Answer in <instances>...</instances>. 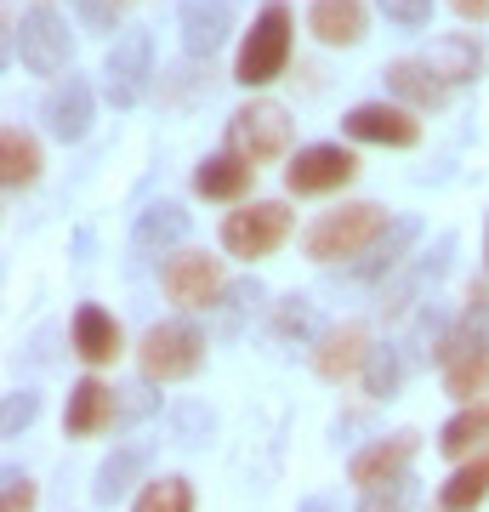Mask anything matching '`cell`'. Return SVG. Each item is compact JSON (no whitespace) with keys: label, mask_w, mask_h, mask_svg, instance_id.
Segmentation results:
<instances>
[{"label":"cell","mask_w":489,"mask_h":512,"mask_svg":"<svg viewBox=\"0 0 489 512\" xmlns=\"http://www.w3.org/2000/svg\"><path fill=\"white\" fill-rule=\"evenodd\" d=\"M160 291L182 313H200V308L211 313L228 291V279H222V262L211 251H171L160 262Z\"/></svg>","instance_id":"6"},{"label":"cell","mask_w":489,"mask_h":512,"mask_svg":"<svg viewBox=\"0 0 489 512\" xmlns=\"http://www.w3.org/2000/svg\"><path fill=\"white\" fill-rule=\"evenodd\" d=\"M69 348H74V359H80V365L103 370V365H114V359L126 353V330H120V319H114L109 308L80 302V308H74V319H69Z\"/></svg>","instance_id":"13"},{"label":"cell","mask_w":489,"mask_h":512,"mask_svg":"<svg viewBox=\"0 0 489 512\" xmlns=\"http://www.w3.org/2000/svg\"><path fill=\"white\" fill-rule=\"evenodd\" d=\"M364 359H370V330L359 319H342V325H330L319 342H313V376L319 382H347V376H359Z\"/></svg>","instance_id":"16"},{"label":"cell","mask_w":489,"mask_h":512,"mask_svg":"<svg viewBox=\"0 0 489 512\" xmlns=\"http://www.w3.org/2000/svg\"><path fill=\"white\" fill-rule=\"evenodd\" d=\"M40 501V484L18 467H6V484H0V512H35Z\"/></svg>","instance_id":"35"},{"label":"cell","mask_w":489,"mask_h":512,"mask_svg":"<svg viewBox=\"0 0 489 512\" xmlns=\"http://www.w3.org/2000/svg\"><path fill=\"white\" fill-rule=\"evenodd\" d=\"M40 416V393L35 387H12L6 393V410H0V439H23Z\"/></svg>","instance_id":"33"},{"label":"cell","mask_w":489,"mask_h":512,"mask_svg":"<svg viewBox=\"0 0 489 512\" xmlns=\"http://www.w3.org/2000/svg\"><path fill=\"white\" fill-rule=\"evenodd\" d=\"M205 365V330L194 319H160V325L143 330V342H137V370H143V382H188V376H200Z\"/></svg>","instance_id":"4"},{"label":"cell","mask_w":489,"mask_h":512,"mask_svg":"<svg viewBox=\"0 0 489 512\" xmlns=\"http://www.w3.org/2000/svg\"><path fill=\"white\" fill-rule=\"evenodd\" d=\"M256 183V165H245L239 154H205L200 165H194V194L200 200H217V205H239L245 194H251Z\"/></svg>","instance_id":"21"},{"label":"cell","mask_w":489,"mask_h":512,"mask_svg":"<svg viewBox=\"0 0 489 512\" xmlns=\"http://www.w3.org/2000/svg\"><path fill=\"white\" fill-rule=\"evenodd\" d=\"M302 512H336V507H330L325 495H308V501H302Z\"/></svg>","instance_id":"41"},{"label":"cell","mask_w":489,"mask_h":512,"mask_svg":"<svg viewBox=\"0 0 489 512\" xmlns=\"http://www.w3.org/2000/svg\"><path fill=\"white\" fill-rule=\"evenodd\" d=\"M0 183H6V194H23L40 183V143L23 126L0 131Z\"/></svg>","instance_id":"27"},{"label":"cell","mask_w":489,"mask_h":512,"mask_svg":"<svg viewBox=\"0 0 489 512\" xmlns=\"http://www.w3.org/2000/svg\"><path fill=\"white\" fill-rule=\"evenodd\" d=\"M404 501H410V484H387V490H370L364 495V507L359 512H404Z\"/></svg>","instance_id":"37"},{"label":"cell","mask_w":489,"mask_h":512,"mask_svg":"<svg viewBox=\"0 0 489 512\" xmlns=\"http://www.w3.org/2000/svg\"><path fill=\"white\" fill-rule=\"evenodd\" d=\"M461 319L478 325V330H489V285H478V279L467 285V308H461Z\"/></svg>","instance_id":"39"},{"label":"cell","mask_w":489,"mask_h":512,"mask_svg":"<svg viewBox=\"0 0 489 512\" xmlns=\"http://www.w3.org/2000/svg\"><path fill=\"white\" fill-rule=\"evenodd\" d=\"M148 80H154V40H148V29H126L109 46V57H103V97H109V109H137L148 97Z\"/></svg>","instance_id":"9"},{"label":"cell","mask_w":489,"mask_h":512,"mask_svg":"<svg viewBox=\"0 0 489 512\" xmlns=\"http://www.w3.org/2000/svg\"><path fill=\"white\" fill-rule=\"evenodd\" d=\"M359 177V160H353V148L342 143H308L296 148L285 165V188L290 194H336Z\"/></svg>","instance_id":"11"},{"label":"cell","mask_w":489,"mask_h":512,"mask_svg":"<svg viewBox=\"0 0 489 512\" xmlns=\"http://www.w3.org/2000/svg\"><path fill=\"white\" fill-rule=\"evenodd\" d=\"M421 63H427V69H433L438 80L455 92V86H467V80L484 74V46H478L472 35H438L433 46L421 52Z\"/></svg>","instance_id":"24"},{"label":"cell","mask_w":489,"mask_h":512,"mask_svg":"<svg viewBox=\"0 0 489 512\" xmlns=\"http://www.w3.org/2000/svg\"><path fill=\"white\" fill-rule=\"evenodd\" d=\"M188 228H194V217L182 211L177 200H154L137 211V222H131V251L137 256H171L188 239Z\"/></svg>","instance_id":"20"},{"label":"cell","mask_w":489,"mask_h":512,"mask_svg":"<svg viewBox=\"0 0 489 512\" xmlns=\"http://www.w3.org/2000/svg\"><path fill=\"white\" fill-rule=\"evenodd\" d=\"M308 29L319 46H359L370 35V6L364 0H313Z\"/></svg>","instance_id":"22"},{"label":"cell","mask_w":489,"mask_h":512,"mask_svg":"<svg viewBox=\"0 0 489 512\" xmlns=\"http://www.w3.org/2000/svg\"><path fill=\"white\" fill-rule=\"evenodd\" d=\"M381 80H387L393 103H404V109H444V103H450V86H444L421 57H399V63H387Z\"/></svg>","instance_id":"23"},{"label":"cell","mask_w":489,"mask_h":512,"mask_svg":"<svg viewBox=\"0 0 489 512\" xmlns=\"http://www.w3.org/2000/svg\"><path fill=\"white\" fill-rule=\"evenodd\" d=\"M290 148V114L285 103L251 97L245 109L228 114V154H239L245 165H268Z\"/></svg>","instance_id":"7"},{"label":"cell","mask_w":489,"mask_h":512,"mask_svg":"<svg viewBox=\"0 0 489 512\" xmlns=\"http://www.w3.org/2000/svg\"><path fill=\"white\" fill-rule=\"evenodd\" d=\"M438 376H444V393L455 404H478L489 393V330L455 319L450 336L438 342Z\"/></svg>","instance_id":"5"},{"label":"cell","mask_w":489,"mask_h":512,"mask_svg":"<svg viewBox=\"0 0 489 512\" xmlns=\"http://www.w3.org/2000/svg\"><path fill=\"white\" fill-rule=\"evenodd\" d=\"M404 370H410V353H404V348H393V342H381V348H370V359H364V370H359L364 399H370V404L399 399Z\"/></svg>","instance_id":"28"},{"label":"cell","mask_w":489,"mask_h":512,"mask_svg":"<svg viewBox=\"0 0 489 512\" xmlns=\"http://www.w3.org/2000/svg\"><path fill=\"white\" fill-rule=\"evenodd\" d=\"M273 336L279 342H319L325 336V325H319V302L302 291H290L273 302Z\"/></svg>","instance_id":"29"},{"label":"cell","mask_w":489,"mask_h":512,"mask_svg":"<svg viewBox=\"0 0 489 512\" xmlns=\"http://www.w3.org/2000/svg\"><path fill=\"white\" fill-rule=\"evenodd\" d=\"M131 512H194V484L182 473L148 478L143 490H137V501H131Z\"/></svg>","instance_id":"30"},{"label":"cell","mask_w":489,"mask_h":512,"mask_svg":"<svg viewBox=\"0 0 489 512\" xmlns=\"http://www.w3.org/2000/svg\"><path fill=\"white\" fill-rule=\"evenodd\" d=\"M484 256H489V234H484Z\"/></svg>","instance_id":"42"},{"label":"cell","mask_w":489,"mask_h":512,"mask_svg":"<svg viewBox=\"0 0 489 512\" xmlns=\"http://www.w3.org/2000/svg\"><path fill=\"white\" fill-rule=\"evenodd\" d=\"M262 279H239V285H228V291H222V302H217V313H222V330H228V336H234L239 325H245V319H251L256 308H262Z\"/></svg>","instance_id":"31"},{"label":"cell","mask_w":489,"mask_h":512,"mask_svg":"<svg viewBox=\"0 0 489 512\" xmlns=\"http://www.w3.org/2000/svg\"><path fill=\"white\" fill-rule=\"evenodd\" d=\"M376 6L393 29H421V23L433 18V0H376Z\"/></svg>","instance_id":"36"},{"label":"cell","mask_w":489,"mask_h":512,"mask_svg":"<svg viewBox=\"0 0 489 512\" xmlns=\"http://www.w3.org/2000/svg\"><path fill=\"white\" fill-rule=\"evenodd\" d=\"M387 211H381L376 200H353V205H336V211H325V217L308 228V239H302V251L313 256V262H359L370 245H376L381 234H387Z\"/></svg>","instance_id":"2"},{"label":"cell","mask_w":489,"mask_h":512,"mask_svg":"<svg viewBox=\"0 0 489 512\" xmlns=\"http://www.w3.org/2000/svg\"><path fill=\"white\" fill-rule=\"evenodd\" d=\"M86 35H114L120 29V0H69Z\"/></svg>","instance_id":"34"},{"label":"cell","mask_w":489,"mask_h":512,"mask_svg":"<svg viewBox=\"0 0 489 512\" xmlns=\"http://www.w3.org/2000/svg\"><path fill=\"white\" fill-rule=\"evenodd\" d=\"M342 131L353 143H381V148H416L421 143V120L404 103H359L342 114Z\"/></svg>","instance_id":"12"},{"label":"cell","mask_w":489,"mask_h":512,"mask_svg":"<svg viewBox=\"0 0 489 512\" xmlns=\"http://www.w3.org/2000/svg\"><path fill=\"white\" fill-rule=\"evenodd\" d=\"M211 433H217V416H211L205 404H177V410H171V439H177L182 450L211 444Z\"/></svg>","instance_id":"32"},{"label":"cell","mask_w":489,"mask_h":512,"mask_svg":"<svg viewBox=\"0 0 489 512\" xmlns=\"http://www.w3.org/2000/svg\"><path fill=\"white\" fill-rule=\"evenodd\" d=\"M40 6H46V0H40Z\"/></svg>","instance_id":"43"},{"label":"cell","mask_w":489,"mask_h":512,"mask_svg":"<svg viewBox=\"0 0 489 512\" xmlns=\"http://www.w3.org/2000/svg\"><path fill=\"white\" fill-rule=\"evenodd\" d=\"M416 239H421V222L416 217H393V222H387V234H381L359 262H347V274L359 279V285H387V279L404 268V256L416 251Z\"/></svg>","instance_id":"18"},{"label":"cell","mask_w":489,"mask_h":512,"mask_svg":"<svg viewBox=\"0 0 489 512\" xmlns=\"http://www.w3.org/2000/svg\"><path fill=\"white\" fill-rule=\"evenodd\" d=\"M148 461H154V444H143V439L114 444L109 456L97 461V473H91V501L114 507L120 495H131V484H148Z\"/></svg>","instance_id":"17"},{"label":"cell","mask_w":489,"mask_h":512,"mask_svg":"<svg viewBox=\"0 0 489 512\" xmlns=\"http://www.w3.org/2000/svg\"><path fill=\"white\" fill-rule=\"evenodd\" d=\"M438 450H444V456H455V461H467V456H478V450H489V399L461 404V410L438 427Z\"/></svg>","instance_id":"25"},{"label":"cell","mask_w":489,"mask_h":512,"mask_svg":"<svg viewBox=\"0 0 489 512\" xmlns=\"http://www.w3.org/2000/svg\"><path fill=\"white\" fill-rule=\"evenodd\" d=\"M290 46H296V18H290L285 0H268L262 12L251 18L245 40H239V57H234V80L245 92H262L273 86L290 63Z\"/></svg>","instance_id":"1"},{"label":"cell","mask_w":489,"mask_h":512,"mask_svg":"<svg viewBox=\"0 0 489 512\" xmlns=\"http://www.w3.org/2000/svg\"><path fill=\"white\" fill-rule=\"evenodd\" d=\"M91 114H97V97H91V86L80 80V74L52 80V92H46V103H40V120H46V131H52L57 143H80V137L91 131Z\"/></svg>","instance_id":"15"},{"label":"cell","mask_w":489,"mask_h":512,"mask_svg":"<svg viewBox=\"0 0 489 512\" xmlns=\"http://www.w3.org/2000/svg\"><path fill=\"white\" fill-rule=\"evenodd\" d=\"M177 29H182V52L194 63H205V57L222 52V40L234 29V6L228 0H182Z\"/></svg>","instance_id":"19"},{"label":"cell","mask_w":489,"mask_h":512,"mask_svg":"<svg viewBox=\"0 0 489 512\" xmlns=\"http://www.w3.org/2000/svg\"><path fill=\"white\" fill-rule=\"evenodd\" d=\"M154 416V393L148 387H120V421H143Z\"/></svg>","instance_id":"38"},{"label":"cell","mask_w":489,"mask_h":512,"mask_svg":"<svg viewBox=\"0 0 489 512\" xmlns=\"http://www.w3.org/2000/svg\"><path fill=\"white\" fill-rule=\"evenodd\" d=\"M421 450V433L416 427H399V433H381V439H370L364 450H353V461H347V484L353 490H387V484H399L404 473H410V461H416Z\"/></svg>","instance_id":"10"},{"label":"cell","mask_w":489,"mask_h":512,"mask_svg":"<svg viewBox=\"0 0 489 512\" xmlns=\"http://www.w3.org/2000/svg\"><path fill=\"white\" fill-rule=\"evenodd\" d=\"M285 239H290L285 200H251V205H239V211H228V217H222V251L245 256V262L273 256Z\"/></svg>","instance_id":"8"},{"label":"cell","mask_w":489,"mask_h":512,"mask_svg":"<svg viewBox=\"0 0 489 512\" xmlns=\"http://www.w3.org/2000/svg\"><path fill=\"white\" fill-rule=\"evenodd\" d=\"M6 57H23L29 74L63 80V69L74 63V35L52 6H29L23 18H6Z\"/></svg>","instance_id":"3"},{"label":"cell","mask_w":489,"mask_h":512,"mask_svg":"<svg viewBox=\"0 0 489 512\" xmlns=\"http://www.w3.org/2000/svg\"><path fill=\"white\" fill-rule=\"evenodd\" d=\"M120 421V387L97 382V376H80L69 387V404H63V433L69 439H97Z\"/></svg>","instance_id":"14"},{"label":"cell","mask_w":489,"mask_h":512,"mask_svg":"<svg viewBox=\"0 0 489 512\" xmlns=\"http://www.w3.org/2000/svg\"><path fill=\"white\" fill-rule=\"evenodd\" d=\"M489 501V450L467 456L444 478V490H438V512H478Z\"/></svg>","instance_id":"26"},{"label":"cell","mask_w":489,"mask_h":512,"mask_svg":"<svg viewBox=\"0 0 489 512\" xmlns=\"http://www.w3.org/2000/svg\"><path fill=\"white\" fill-rule=\"evenodd\" d=\"M450 12H455V18H467V23H484L489 18V0H450Z\"/></svg>","instance_id":"40"}]
</instances>
